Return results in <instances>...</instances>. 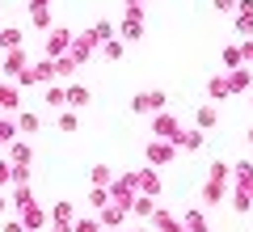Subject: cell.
Instances as JSON below:
<instances>
[{"label": "cell", "instance_id": "6da1fadb", "mask_svg": "<svg viewBox=\"0 0 253 232\" xmlns=\"http://www.w3.org/2000/svg\"><path fill=\"white\" fill-rule=\"evenodd\" d=\"M177 131H181L177 114H169V110H156L152 114V139H173Z\"/></svg>", "mask_w": 253, "mask_h": 232}, {"label": "cell", "instance_id": "7a4b0ae2", "mask_svg": "<svg viewBox=\"0 0 253 232\" xmlns=\"http://www.w3.org/2000/svg\"><path fill=\"white\" fill-rule=\"evenodd\" d=\"M165 93L161 89H152V93H135V97H131V110H135V114H156V110H165Z\"/></svg>", "mask_w": 253, "mask_h": 232}, {"label": "cell", "instance_id": "3957f363", "mask_svg": "<svg viewBox=\"0 0 253 232\" xmlns=\"http://www.w3.org/2000/svg\"><path fill=\"white\" fill-rule=\"evenodd\" d=\"M173 156H177L173 139H152V143H148V165H156V169H161V165H169Z\"/></svg>", "mask_w": 253, "mask_h": 232}, {"label": "cell", "instance_id": "277c9868", "mask_svg": "<svg viewBox=\"0 0 253 232\" xmlns=\"http://www.w3.org/2000/svg\"><path fill=\"white\" fill-rule=\"evenodd\" d=\"M173 148H177V152H199L203 148V127H190V131L181 127V131L173 135Z\"/></svg>", "mask_w": 253, "mask_h": 232}, {"label": "cell", "instance_id": "5b68a950", "mask_svg": "<svg viewBox=\"0 0 253 232\" xmlns=\"http://www.w3.org/2000/svg\"><path fill=\"white\" fill-rule=\"evenodd\" d=\"M26 68H30V59H26V51H21V46H17V51H4V63H0V72H4L9 81H17Z\"/></svg>", "mask_w": 253, "mask_h": 232}, {"label": "cell", "instance_id": "8992f818", "mask_svg": "<svg viewBox=\"0 0 253 232\" xmlns=\"http://www.w3.org/2000/svg\"><path fill=\"white\" fill-rule=\"evenodd\" d=\"M0 110H9V114L21 110V85L17 81H0Z\"/></svg>", "mask_w": 253, "mask_h": 232}, {"label": "cell", "instance_id": "52a82bcc", "mask_svg": "<svg viewBox=\"0 0 253 232\" xmlns=\"http://www.w3.org/2000/svg\"><path fill=\"white\" fill-rule=\"evenodd\" d=\"M126 215H131V211H126L123 203H114V198H110V203L101 207V215H97V220H101V228H123V224H126Z\"/></svg>", "mask_w": 253, "mask_h": 232}, {"label": "cell", "instance_id": "ba28073f", "mask_svg": "<svg viewBox=\"0 0 253 232\" xmlns=\"http://www.w3.org/2000/svg\"><path fill=\"white\" fill-rule=\"evenodd\" d=\"M135 190H139V194H161V173H156V165H148V169H139L135 173Z\"/></svg>", "mask_w": 253, "mask_h": 232}, {"label": "cell", "instance_id": "9c48e42d", "mask_svg": "<svg viewBox=\"0 0 253 232\" xmlns=\"http://www.w3.org/2000/svg\"><path fill=\"white\" fill-rule=\"evenodd\" d=\"M93 51H97V38H93V30H89V34L72 38V51H68V55H72L76 63H89V59H93Z\"/></svg>", "mask_w": 253, "mask_h": 232}, {"label": "cell", "instance_id": "30bf717a", "mask_svg": "<svg viewBox=\"0 0 253 232\" xmlns=\"http://www.w3.org/2000/svg\"><path fill=\"white\" fill-rule=\"evenodd\" d=\"M139 34H144V9H139V4H131V9H126L123 30H118V38H139Z\"/></svg>", "mask_w": 253, "mask_h": 232}, {"label": "cell", "instance_id": "8fae6325", "mask_svg": "<svg viewBox=\"0 0 253 232\" xmlns=\"http://www.w3.org/2000/svg\"><path fill=\"white\" fill-rule=\"evenodd\" d=\"M68 51H72V34H68V30H51V34H46V55L59 59V55H68Z\"/></svg>", "mask_w": 253, "mask_h": 232}, {"label": "cell", "instance_id": "7c38bea8", "mask_svg": "<svg viewBox=\"0 0 253 232\" xmlns=\"http://www.w3.org/2000/svg\"><path fill=\"white\" fill-rule=\"evenodd\" d=\"M224 198H228V182L207 178V186H203V207H215V203H224Z\"/></svg>", "mask_w": 253, "mask_h": 232}, {"label": "cell", "instance_id": "4fadbf2b", "mask_svg": "<svg viewBox=\"0 0 253 232\" xmlns=\"http://www.w3.org/2000/svg\"><path fill=\"white\" fill-rule=\"evenodd\" d=\"M224 76H228V93H245L253 85V72L249 68H232V72H224Z\"/></svg>", "mask_w": 253, "mask_h": 232}, {"label": "cell", "instance_id": "5bb4252c", "mask_svg": "<svg viewBox=\"0 0 253 232\" xmlns=\"http://www.w3.org/2000/svg\"><path fill=\"white\" fill-rule=\"evenodd\" d=\"M21 224H26V232H38L46 224V211L38 203H30V207H21Z\"/></svg>", "mask_w": 253, "mask_h": 232}, {"label": "cell", "instance_id": "9a60e30c", "mask_svg": "<svg viewBox=\"0 0 253 232\" xmlns=\"http://www.w3.org/2000/svg\"><path fill=\"white\" fill-rule=\"evenodd\" d=\"M215 123H219V110L211 106V101H207V106H199V114H194V127H203V131H211Z\"/></svg>", "mask_w": 253, "mask_h": 232}, {"label": "cell", "instance_id": "2e32d148", "mask_svg": "<svg viewBox=\"0 0 253 232\" xmlns=\"http://www.w3.org/2000/svg\"><path fill=\"white\" fill-rule=\"evenodd\" d=\"M152 224H156V232H186V224H177L169 211H152Z\"/></svg>", "mask_w": 253, "mask_h": 232}, {"label": "cell", "instance_id": "e0dca14e", "mask_svg": "<svg viewBox=\"0 0 253 232\" xmlns=\"http://www.w3.org/2000/svg\"><path fill=\"white\" fill-rule=\"evenodd\" d=\"M152 203H156V198H152V194H135V198H131V215H139V220H148V215H152V211H156V207H152Z\"/></svg>", "mask_w": 253, "mask_h": 232}, {"label": "cell", "instance_id": "ac0fdd59", "mask_svg": "<svg viewBox=\"0 0 253 232\" xmlns=\"http://www.w3.org/2000/svg\"><path fill=\"white\" fill-rule=\"evenodd\" d=\"M13 118H17V131H21V135H34L38 127H42V123H38V114H30V110H17Z\"/></svg>", "mask_w": 253, "mask_h": 232}, {"label": "cell", "instance_id": "d6986e66", "mask_svg": "<svg viewBox=\"0 0 253 232\" xmlns=\"http://www.w3.org/2000/svg\"><path fill=\"white\" fill-rule=\"evenodd\" d=\"M89 106V89L84 85H68V110H81Z\"/></svg>", "mask_w": 253, "mask_h": 232}, {"label": "cell", "instance_id": "ffe728a7", "mask_svg": "<svg viewBox=\"0 0 253 232\" xmlns=\"http://www.w3.org/2000/svg\"><path fill=\"white\" fill-rule=\"evenodd\" d=\"M46 106H51V110H68V89H59V85H46Z\"/></svg>", "mask_w": 253, "mask_h": 232}, {"label": "cell", "instance_id": "44dd1931", "mask_svg": "<svg viewBox=\"0 0 253 232\" xmlns=\"http://www.w3.org/2000/svg\"><path fill=\"white\" fill-rule=\"evenodd\" d=\"M232 182H236V186H253V165L249 161H236L232 165Z\"/></svg>", "mask_w": 253, "mask_h": 232}, {"label": "cell", "instance_id": "7402d4cb", "mask_svg": "<svg viewBox=\"0 0 253 232\" xmlns=\"http://www.w3.org/2000/svg\"><path fill=\"white\" fill-rule=\"evenodd\" d=\"M55 127H59V131H63V135H72V131H76V127H81V114H76V110H63V114H59V118H55Z\"/></svg>", "mask_w": 253, "mask_h": 232}, {"label": "cell", "instance_id": "603a6c76", "mask_svg": "<svg viewBox=\"0 0 253 232\" xmlns=\"http://www.w3.org/2000/svg\"><path fill=\"white\" fill-rule=\"evenodd\" d=\"M9 161H13V165H26V169H30V161H34L30 143H13V148H9Z\"/></svg>", "mask_w": 253, "mask_h": 232}, {"label": "cell", "instance_id": "cb8c5ba5", "mask_svg": "<svg viewBox=\"0 0 253 232\" xmlns=\"http://www.w3.org/2000/svg\"><path fill=\"white\" fill-rule=\"evenodd\" d=\"M51 220H55V224H72V220H76V207H72V203H55V207H51Z\"/></svg>", "mask_w": 253, "mask_h": 232}, {"label": "cell", "instance_id": "d4e9b609", "mask_svg": "<svg viewBox=\"0 0 253 232\" xmlns=\"http://www.w3.org/2000/svg\"><path fill=\"white\" fill-rule=\"evenodd\" d=\"M89 182H93V186H110V182H114L110 165H93V169H89Z\"/></svg>", "mask_w": 253, "mask_h": 232}, {"label": "cell", "instance_id": "484cf974", "mask_svg": "<svg viewBox=\"0 0 253 232\" xmlns=\"http://www.w3.org/2000/svg\"><path fill=\"white\" fill-rule=\"evenodd\" d=\"M207 97H219V101L228 97V76H211L207 81Z\"/></svg>", "mask_w": 253, "mask_h": 232}, {"label": "cell", "instance_id": "4316f807", "mask_svg": "<svg viewBox=\"0 0 253 232\" xmlns=\"http://www.w3.org/2000/svg\"><path fill=\"white\" fill-rule=\"evenodd\" d=\"M181 224H186V232H211L207 220H203V211H186V220H181Z\"/></svg>", "mask_w": 253, "mask_h": 232}, {"label": "cell", "instance_id": "83f0119b", "mask_svg": "<svg viewBox=\"0 0 253 232\" xmlns=\"http://www.w3.org/2000/svg\"><path fill=\"white\" fill-rule=\"evenodd\" d=\"M21 46V30H0V51H17Z\"/></svg>", "mask_w": 253, "mask_h": 232}, {"label": "cell", "instance_id": "f1b7e54d", "mask_svg": "<svg viewBox=\"0 0 253 232\" xmlns=\"http://www.w3.org/2000/svg\"><path fill=\"white\" fill-rule=\"evenodd\" d=\"M72 232H106V228H101V220H93V215H81V220H72Z\"/></svg>", "mask_w": 253, "mask_h": 232}, {"label": "cell", "instance_id": "f546056e", "mask_svg": "<svg viewBox=\"0 0 253 232\" xmlns=\"http://www.w3.org/2000/svg\"><path fill=\"white\" fill-rule=\"evenodd\" d=\"M4 114H9V110H0V143H9L13 135H17V118H13V123H9V118H4Z\"/></svg>", "mask_w": 253, "mask_h": 232}, {"label": "cell", "instance_id": "4dcf8cb0", "mask_svg": "<svg viewBox=\"0 0 253 232\" xmlns=\"http://www.w3.org/2000/svg\"><path fill=\"white\" fill-rule=\"evenodd\" d=\"M241 63H245V51H241V46H228V51H224V68L232 72V68H241Z\"/></svg>", "mask_w": 253, "mask_h": 232}, {"label": "cell", "instance_id": "1f68e13d", "mask_svg": "<svg viewBox=\"0 0 253 232\" xmlns=\"http://www.w3.org/2000/svg\"><path fill=\"white\" fill-rule=\"evenodd\" d=\"M236 34H241V38H249V34H253V13H245V9L236 13Z\"/></svg>", "mask_w": 253, "mask_h": 232}, {"label": "cell", "instance_id": "d6a6232c", "mask_svg": "<svg viewBox=\"0 0 253 232\" xmlns=\"http://www.w3.org/2000/svg\"><path fill=\"white\" fill-rule=\"evenodd\" d=\"M110 203V186H93V194H89V207H106Z\"/></svg>", "mask_w": 253, "mask_h": 232}, {"label": "cell", "instance_id": "836d02e7", "mask_svg": "<svg viewBox=\"0 0 253 232\" xmlns=\"http://www.w3.org/2000/svg\"><path fill=\"white\" fill-rule=\"evenodd\" d=\"M13 182H17L13 178V161H0V190H9Z\"/></svg>", "mask_w": 253, "mask_h": 232}, {"label": "cell", "instance_id": "e575fe53", "mask_svg": "<svg viewBox=\"0 0 253 232\" xmlns=\"http://www.w3.org/2000/svg\"><path fill=\"white\" fill-rule=\"evenodd\" d=\"M123 51H126V46L118 43V38H110V43L101 46V55H106V59H123Z\"/></svg>", "mask_w": 253, "mask_h": 232}, {"label": "cell", "instance_id": "d590c367", "mask_svg": "<svg viewBox=\"0 0 253 232\" xmlns=\"http://www.w3.org/2000/svg\"><path fill=\"white\" fill-rule=\"evenodd\" d=\"M93 38H97V43H110V38H118V34H114L110 21H101V26H93Z\"/></svg>", "mask_w": 253, "mask_h": 232}, {"label": "cell", "instance_id": "8d00e7d4", "mask_svg": "<svg viewBox=\"0 0 253 232\" xmlns=\"http://www.w3.org/2000/svg\"><path fill=\"white\" fill-rule=\"evenodd\" d=\"M207 178H219V182H228V178H232V165L215 161V165H211V173H207Z\"/></svg>", "mask_w": 253, "mask_h": 232}, {"label": "cell", "instance_id": "74e56055", "mask_svg": "<svg viewBox=\"0 0 253 232\" xmlns=\"http://www.w3.org/2000/svg\"><path fill=\"white\" fill-rule=\"evenodd\" d=\"M0 232H26V224H21V220H4V224H0Z\"/></svg>", "mask_w": 253, "mask_h": 232}, {"label": "cell", "instance_id": "f35d334b", "mask_svg": "<svg viewBox=\"0 0 253 232\" xmlns=\"http://www.w3.org/2000/svg\"><path fill=\"white\" fill-rule=\"evenodd\" d=\"M13 211V203H9V194H4V190H0V220H4V215Z\"/></svg>", "mask_w": 253, "mask_h": 232}, {"label": "cell", "instance_id": "ab89813d", "mask_svg": "<svg viewBox=\"0 0 253 232\" xmlns=\"http://www.w3.org/2000/svg\"><path fill=\"white\" fill-rule=\"evenodd\" d=\"M215 9L219 13H236V0H215Z\"/></svg>", "mask_w": 253, "mask_h": 232}, {"label": "cell", "instance_id": "60d3db41", "mask_svg": "<svg viewBox=\"0 0 253 232\" xmlns=\"http://www.w3.org/2000/svg\"><path fill=\"white\" fill-rule=\"evenodd\" d=\"M241 51H245V59H249V63H253V43H245V46H241Z\"/></svg>", "mask_w": 253, "mask_h": 232}, {"label": "cell", "instance_id": "b9f144b4", "mask_svg": "<svg viewBox=\"0 0 253 232\" xmlns=\"http://www.w3.org/2000/svg\"><path fill=\"white\" fill-rule=\"evenodd\" d=\"M51 232H72V224H55V228Z\"/></svg>", "mask_w": 253, "mask_h": 232}, {"label": "cell", "instance_id": "7bdbcfd3", "mask_svg": "<svg viewBox=\"0 0 253 232\" xmlns=\"http://www.w3.org/2000/svg\"><path fill=\"white\" fill-rule=\"evenodd\" d=\"M131 4H139V0H126V9H131Z\"/></svg>", "mask_w": 253, "mask_h": 232}, {"label": "cell", "instance_id": "ee69618b", "mask_svg": "<svg viewBox=\"0 0 253 232\" xmlns=\"http://www.w3.org/2000/svg\"><path fill=\"white\" fill-rule=\"evenodd\" d=\"M106 232H123V228H106Z\"/></svg>", "mask_w": 253, "mask_h": 232}, {"label": "cell", "instance_id": "f6af8a7d", "mask_svg": "<svg viewBox=\"0 0 253 232\" xmlns=\"http://www.w3.org/2000/svg\"><path fill=\"white\" fill-rule=\"evenodd\" d=\"M249 143H253V127H249Z\"/></svg>", "mask_w": 253, "mask_h": 232}, {"label": "cell", "instance_id": "bcb514c9", "mask_svg": "<svg viewBox=\"0 0 253 232\" xmlns=\"http://www.w3.org/2000/svg\"><path fill=\"white\" fill-rule=\"evenodd\" d=\"M135 232H144V228H135Z\"/></svg>", "mask_w": 253, "mask_h": 232}]
</instances>
